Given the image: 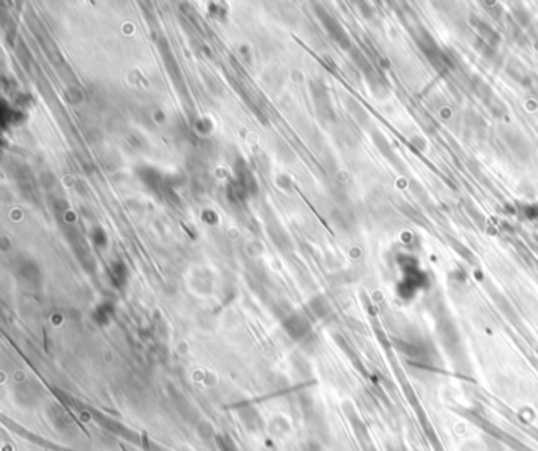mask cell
I'll return each instance as SVG.
<instances>
[{"instance_id": "cell-1", "label": "cell", "mask_w": 538, "mask_h": 451, "mask_svg": "<svg viewBox=\"0 0 538 451\" xmlns=\"http://www.w3.org/2000/svg\"><path fill=\"white\" fill-rule=\"evenodd\" d=\"M240 418L248 429L258 431L259 427H262V420H260V415L254 407H243L240 412Z\"/></svg>"}, {"instance_id": "cell-2", "label": "cell", "mask_w": 538, "mask_h": 451, "mask_svg": "<svg viewBox=\"0 0 538 451\" xmlns=\"http://www.w3.org/2000/svg\"><path fill=\"white\" fill-rule=\"evenodd\" d=\"M218 447H219V450H221V451H239V450H237L235 445H234V442L230 441L229 437H226V436L218 437Z\"/></svg>"}]
</instances>
